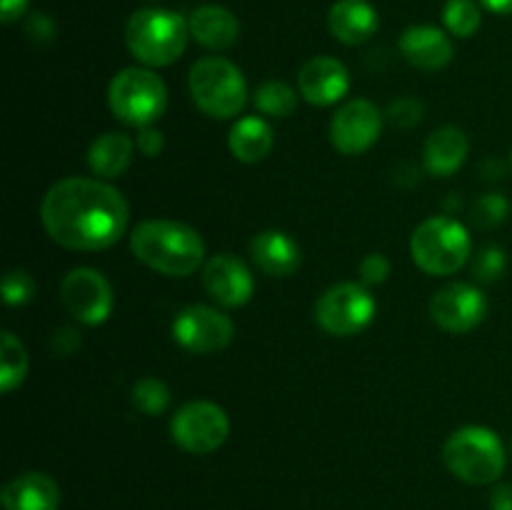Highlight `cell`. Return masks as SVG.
<instances>
[{
    "mask_svg": "<svg viewBox=\"0 0 512 510\" xmlns=\"http://www.w3.org/2000/svg\"><path fill=\"white\" fill-rule=\"evenodd\" d=\"M40 220L50 240L68 250H105L128 225L123 193L100 178H63L45 193Z\"/></svg>",
    "mask_w": 512,
    "mask_h": 510,
    "instance_id": "6da1fadb",
    "label": "cell"
},
{
    "mask_svg": "<svg viewBox=\"0 0 512 510\" xmlns=\"http://www.w3.org/2000/svg\"><path fill=\"white\" fill-rule=\"evenodd\" d=\"M130 250L145 268L185 278L205 265V243L198 230L178 220H145L130 235Z\"/></svg>",
    "mask_w": 512,
    "mask_h": 510,
    "instance_id": "7a4b0ae2",
    "label": "cell"
},
{
    "mask_svg": "<svg viewBox=\"0 0 512 510\" xmlns=\"http://www.w3.org/2000/svg\"><path fill=\"white\" fill-rule=\"evenodd\" d=\"M188 20L165 8H143L125 25V45L130 55L150 68L173 65L188 43Z\"/></svg>",
    "mask_w": 512,
    "mask_h": 510,
    "instance_id": "3957f363",
    "label": "cell"
},
{
    "mask_svg": "<svg viewBox=\"0 0 512 510\" xmlns=\"http://www.w3.org/2000/svg\"><path fill=\"white\" fill-rule=\"evenodd\" d=\"M443 460L450 473L463 483L488 485L503 475L505 448L490 428L465 425L445 440Z\"/></svg>",
    "mask_w": 512,
    "mask_h": 510,
    "instance_id": "277c9868",
    "label": "cell"
},
{
    "mask_svg": "<svg viewBox=\"0 0 512 510\" xmlns=\"http://www.w3.org/2000/svg\"><path fill=\"white\" fill-rule=\"evenodd\" d=\"M188 88L193 95V103L215 120L235 118L248 100L243 70L230 63L228 58H220V55L200 58L190 68Z\"/></svg>",
    "mask_w": 512,
    "mask_h": 510,
    "instance_id": "5b68a950",
    "label": "cell"
},
{
    "mask_svg": "<svg viewBox=\"0 0 512 510\" xmlns=\"http://www.w3.org/2000/svg\"><path fill=\"white\" fill-rule=\"evenodd\" d=\"M473 240L460 220L448 215H435L423 220L410 238V255L415 265L428 275L458 273L470 258Z\"/></svg>",
    "mask_w": 512,
    "mask_h": 510,
    "instance_id": "8992f818",
    "label": "cell"
},
{
    "mask_svg": "<svg viewBox=\"0 0 512 510\" xmlns=\"http://www.w3.org/2000/svg\"><path fill=\"white\" fill-rule=\"evenodd\" d=\"M108 105L118 120L133 128H150L168 105L163 78L148 68H125L110 80Z\"/></svg>",
    "mask_w": 512,
    "mask_h": 510,
    "instance_id": "52a82bcc",
    "label": "cell"
},
{
    "mask_svg": "<svg viewBox=\"0 0 512 510\" xmlns=\"http://www.w3.org/2000/svg\"><path fill=\"white\" fill-rule=\"evenodd\" d=\"M375 298L365 285L338 283L325 290L315 303V320L320 328L335 338L358 335L373 323Z\"/></svg>",
    "mask_w": 512,
    "mask_h": 510,
    "instance_id": "ba28073f",
    "label": "cell"
},
{
    "mask_svg": "<svg viewBox=\"0 0 512 510\" xmlns=\"http://www.w3.org/2000/svg\"><path fill=\"white\" fill-rule=\"evenodd\" d=\"M170 435L185 453L208 455L228 440V413L210 400H193L175 413Z\"/></svg>",
    "mask_w": 512,
    "mask_h": 510,
    "instance_id": "9c48e42d",
    "label": "cell"
},
{
    "mask_svg": "<svg viewBox=\"0 0 512 510\" xmlns=\"http://www.w3.org/2000/svg\"><path fill=\"white\" fill-rule=\"evenodd\" d=\"M235 335L233 320L210 305H188L173 320V338L188 353L208 355L228 348Z\"/></svg>",
    "mask_w": 512,
    "mask_h": 510,
    "instance_id": "30bf717a",
    "label": "cell"
},
{
    "mask_svg": "<svg viewBox=\"0 0 512 510\" xmlns=\"http://www.w3.org/2000/svg\"><path fill=\"white\" fill-rule=\"evenodd\" d=\"M65 310L83 325H100L113 313V288L93 268H73L60 283Z\"/></svg>",
    "mask_w": 512,
    "mask_h": 510,
    "instance_id": "8fae6325",
    "label": "cell"
},
{
    "mask_svg": "<svg viewBox=\"0 0 512 510\" xmlns=\"http://www.w3.org/2000/svg\"><path fill=\"white\" fill-rule=\"evenodd\" d=\"M488 300L483 290L470 283H450L440 288L430 300V318L448 333H468L483 323Z\"/></svg>",
    "mask_w": 512,
    "mask_h": 510,
    "instance_id": "7c38bea8",
    "label": "cell"
},
{
    "mask_svg": "<svg viewBox=\"0 0 512 510\" xmlns=\"http://www.w3.org/2000/svg\"><path fill=\"white\" fill-rule=\"evenodd\" d=\"M383 130V115L370 100H350L330 123V140L343 155H360L373 148Z\"/></svg>",
    "mask_w": 512,
    "mask_h": 510,
    "instance_id": "4fadbf2b",
    "label": "cell"
},
{
    "mask_svg": "<svg viewBox=\"0 0 512 510\" xmlns=\"http://www.w3.org/2000/svg\"><path fill=\"white\" fill-rule=\"evenodd\" d=\"M203 288L215 303L240 308L255 293V280L248 265L233 253H218L203 265Z\"/></svg>",
    "mask_w": 512,
    "mask_h": 510,
    "instance_id": "5bb4252c",
    "label": "cell"
},
{
    "mask_svg": "<svg viewBox=\"0 0 512 510\" xmlns=\"http://www.w3.org/2000/svg\"><path fill=\"white\" fill-rule=\"evenodd\" d=\"M298 88L310 105H333L348 93L350 73L338 58L315 55L300 68Z\"/></svg>",
    "mask_w": 512,
    "mask_h": 510,
    "instance_id": "9a60e30c",
    "label": "cell"
},
{
    "mask_svg": "<svg viewBox=\"0 0 512 510\" xmlns=\"http://www.w3.org/2000/svg\"><path fill=\"white\" fill-rule=\"evenodd\" d=\"M400 53L420 70H440L453 60L455 48L448 35L435 25H410L400 35Z\"/></svg>",
    "mask_w": 512,
    "mask_h": 510,
    "instance_id": "2e32d148",
    "label": "cell"
},
{
    "mask_svg": "<svg viewBox=\"0 0 512 510\" xmlns=\"http://www.w3.org/2000/svg\"><path fill=\"white\" fill-rule=\"evenodd\" d=\"M253 263L270 278H285L300 268V245L283 230H263L250 240Z\"/></svg>",
    "mask_w": 512,
    "mask_h": 510,
    "instance_id": "e0dca14e",
    "label": "cell"
},
{
    "mask_svg": "<svg viewBox=\"0 0 512 510\" xmlns=\"http://www.w3.org/2000/svg\"><path fill=\"white\" fill-rule=\"evenodd\" d=\"M328 28L340 43L360 45L378 30V10L368 0H338L328 13Z\"/></svg>",
    "mask_w": 512,
    "mask_h": 510,
    "instance_id": "ac0fdd59",
    "label": "cell"
},
{
    "mask_svg": "<svg viewBox=\"0 0 512 510\" xmlns=\"http://www.w3.org/2000/svg\"><path fill=\"white\" fill-rule=\"evenodd\" d=\"M190 35L208 50L233 48L240 35V23L223 5H200L188 18Z\"/></svg>",
    "mask_w": 512,
    "mask_h": 510,
    "instance_id": "d6986e66",
    "label": "cell"
},
{
    "mask_svg": "<svg viewBox=\"0 0 512 510\" xmlns=\"http://www.w3.org/2000/svg\"><path fill=\"white\" fill-rule=\"evenodd\" d=\"M5 510H58L60 490L45 473H23L3 488Z\"/></svg>",
    "mask_w": 512,
    "mask_h": 510,
    "instance_id": "ffe728a7",
    "label": "cell"
},
{
    "mask_svg": "<svg viewBox=\"0 0 512 510\" xmlns=\"http://www.w3.org/2000/svg\"><path fill=\"white\" fill-rule=\"evenodd\" d=\"M468 150V135L460 128H455V125H445V128L433 130L430 138L425 140V170L430 175H435V178H450L465 163Z\"/></svg>",
    "mask_w": 512,
    "mask_h": 510,
    "instance_id": "44dd1931",
    "label": "cell"
},
{
    "mask_svg": "<svg viewBox=\"0 0 512 510\" xmlns=\"http://www.w3.org/2000/svg\"><path fill=\"white\" fill-rule=\"evenodd\" d=\"M228 148L240 163H260L273 150V130L263 118H240L228 135Z\"/></svg>",
    "mask_w": 512,
    "mask_h": 510,
    "instance_id": "7402d4cb",
    "label": "cell"
},
{
    "mask_svg": "<svg viewBox=\"0 0 512 510\" xmlns=\"http://www.w3.org/2000/svg\"><path fill=\"white\" fill-rule=\"evenodd\" d=\"M133 160V140L123 133H105L93 140L88 150V165L100 180L120 178Z\"/></svg>",
    "mask_w": 512,
    "mask_h": 510,
    "instance_id": "603a6c76",
    "label": "cell"
},
{
    "mask_svg": "<svg viewBox=\"0 0 512 510\" xmlns=\"http://www.w3.org/2000/svg\"><path fill=\"white\" fill-rule=\"evenodd\" d=\"M28 373V353L25 345L15 338L10 330H5L0 340V390L13 393Z\"/></svg>",
    "mask_w": 512,
    "mask_h": 510,
    "instance_id": "cb8c5ba5",
    "label": "cell"
},
{
    "mask_svg": "<svg viewBox=\"0 0 512 510\" xmlns=\"http://www.w3.org/2000/svg\"><path fill=\"white\" fill-rule=\"evenodd\" d=\"M255 105L270 118H290L298 108V93L283 80H268L255 90Z\"/></svg>",
    "mask_w": 512,
    "mask_h": 510,
    "instance_id": "d4e9b609",
    "label": "cell"
},
{
    "mask_svg": "<svg viewBox=\"0 0 512 510\" xmlns=\"http://www.w3.org/2000/svg\"><path fill=\"white\" fill-rule=\"evenodd\" d=\"M443 23L458 38H470V35L478 33L483 15L473 0H448L443 10Z\"/></svg>",
    "mask_w": 512,
    "mask_h": 510,
    "instance_id": "484cf974",
    "label": "cell"
},
{
    "mask_svg": "<svg viewBox=\"0 0 512 510\" xmlns=\"http://www.w3.org/2000/svg\"><path fill=\"white\" fill-rule=\"evenodd\" d=\"M170 403V390L158 378H140L133 385V405L145 415H160Z\"/></svg>",
    "mask_w": 512,
    "mask_h": 510,
    "instance_id": "4316f807",
    "label": "cell"
},
{
    "mask_svg": "<svg viewBox=\"0 0 512 510\" xmlns=\"http://www.w3.org/2000/svg\"><path fill=\"white\" fill-rule=\"evenodd\" d=\"M508 215H510V203L508 198L500 193L483 195V198L475 203V210H473V218L480 228H495V225L505 223Z\"/></svg>",
    "mask_w": 512,
    "mask_h": 510,
    "instance_id": "83f0119b",
    "label": "cell"
},
{
    "mask_svg": "<svg viewBox=\"0 0 512 510\" xmlns=\"http://www.w3.org/2000/svg\"><path fill=\"white\" fill-rule=\"evenodd\" d=\"M35 295V280L30 278V273L25 270H8V275L3 278V300L10 308H18V305L30 303Z\"/></svg>",
    "mask_w": 512,
    "mask_h": 510,
    "instance_id": "f1b7e54d",
    "label": "cell"
},
{
    "mask_svg": "<svg viewBox=\"0 0 512 510\" xmlns=\"http://www.w3.org/2000/svg\"><path fill=\"white\" fill-rule=\"evenodd\" d=\"M505 270V250L498 245H488L473 260V275L483 283H493Z\"/></svg>",
    "mask_w": 512,
    "mask_h": 510,
    "instance_id": "f546056e",
    "label": "cell"
},
{
    "mask_svg": "<svg viewBox=\"0 0 512 510\" xmlns=\"http://www.w3.org/2000/svg\"><path fill=\"white\" fill-rule=\"evenodd\" d=\"M388 115L395 125H400V128H413V125H418L420 118H423V103H418L415 98H400L390 105Z\"/></svg>",
    "mask_w": 512,
    "mask_h": 510,
    "instance_id": "4dcf8cb0",
    "label": "cell"
},
{
    "mask_svg": "<svg viewBox=\"0 0 512 510\" xmlns=\"http://www.w3.org/2000/svg\"><path fill=\"white\" fill-rule=\"evenodd\" d=\"M390 275V260L383 253H370L365 255L360 263V278L365 285H380L385 283Z\"/></svg>",
    "mask_w": 512,
    "mask_h": 510,
    "instance_id": "1f68e13d",
    "label": "cell"
},
{
    "mask_svg": "<svg viewBox=\"0 0 512 510\" xmlns=\"http://www.w3.org/2000/svg\"><path fill=\"white\" fill-rule=\"evenodd\" d=\"M138 148L140 153L148 155V158H155V155L163 150V133H158V130L153 128H140Z\"/></svg>",
    "mask_w": 512,
    "mask_h": 510,
    "instance_id": "d6a6232c",
    "label": "cell"
},
{
    "mask_svg": "<svg viewBox=\"0 0 512 510\" xmlns=\"http://www.w3.org/2000/svg\"><path fill=\"white\" fill-rule=\"evenodd\" d=\"M30 0H0V18H3L5 25L20 20V15L28 10Z\"/></svg>",
    "mask_w": 512,
    "mask_h": 510,
    "instance_id": "836d02e7",
    "label": "cell"
},
{
    "mask_svg": "<svg viewBox=\"0 0 512 510\" xmlns=\"http://www.w3.org/2000/svg\"><path fill=\"white\" fill-rule=\"evenodd\" d=\"M490 508L493 510H512V485L503 483L490 493Z\"/></svg>",
    "mask_w": 512,
    "mask_h": 510,
    "instance_id": "e575fe53",
    "label": "cell"
},
{
    "mask_svg": "<svg viewBox=\"0 0 512 510\" xmlns=\"http://www.w3.org/2000/svg\"><path fill=\"white\" fill-rule=\"evenodd\" d=\"M480 5L495 15H510L512 13V0H480Z\"/></svg>",
    "mask_w": 512,
    "mask_h": 510,
    "instance_id": "d590c367",
    "label": "cell"
}]
</instances>
